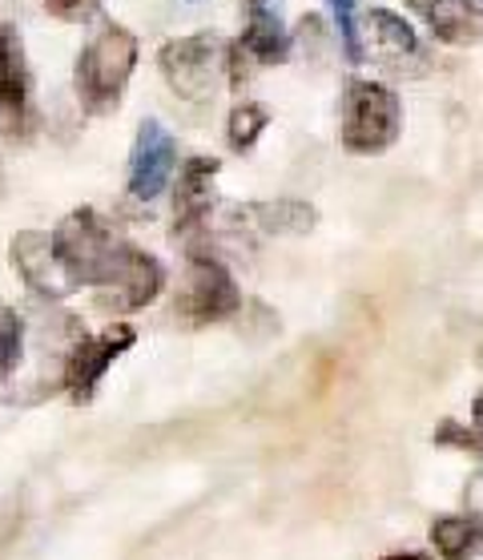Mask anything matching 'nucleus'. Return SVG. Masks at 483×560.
<instances>
[{"mask_svg": "<svg viewBox=\"0 0 483 560\" xmlns=\"http://www.w3.org/2000/svg\"><path fill=\"white\" fill-rule=\"evenodd\" d=\"M241 306L238 282L229 279V270L217 262V258L193 255L186 279H181L178 291V311L190 327H205V323H217V318H229Z\"/></svg>", "mask_w": 483, "mask_h": 560, "instance_id": "nucleus-5", "label": "nucleus"}, {"mask_svg": "<svg viewBox=\"0 0 483 560\" xmlns=\"http://www.w3.org/2000/svg\"><path fill=\"white\" fill-rule=\"evenodd\" d=\"M370 37H375V45H379L391 61L420 57V37H415V28H411L403 16L387 13V9H375V13H370Z\"/></svg>", "mask_w": 483, "mask_h": 560, "instance_id": "nucleus-16", "label": "nucleus"}, {"mask_svg": "<svg viewBox=\"0 0 483 560\" xmlns=\"http://www.w3.org/2000/svg\"><path fill=\"white\" fill-rule=\"evenodd\" d=\"M33 77L25 61V40L16 28H0V138H25L33 129Z\"/></svg>", "mask_w": 483, "mask_h": 560, "instance_id": "nucleus-8", "label": "nucleus"}, {"mask_svg": "<svg viewBox=\"0 0 483 560\" xmlns=\"http://www.w3.org/2000/svg\"><path fill=\"white\" fill-rule=\"evenodd\" d=\"M13 267L21 270V279L33 294L40 299H64V294L76 291L73 275L64 270L57 246H52V234L45 230H21L13 238Z\"/></svg>", "mask_w": 483, "mask_h": 560, "instance_id": "nucleus-10", "label": "nucleus"}, {"mask_svg": "<svg viewBox=\"0 0 483 560\" xmlns=\"http://www.w3.org/2000/svg\"><path fill=\"white\" fill-rule=\"evenodd\" d=\"M408 4H411V9H415V13H427V9H432L435 0H408Z\"/></svg>", "mask_w": 483, "mask_h": 560, "instance_id": "nucleus-24", "label": "nucleus"}, {"mask_svg": "<svg viewBox=\"0 0 483 560\" xmlns=\"http://www.w3.org/2000/svg\"><path fill=\"white\" fill-rule=\"evenodd\" d=\"M121 243H126V238H117L114 226L102 222L93 210H73L61 226L52 230V246H57L64 270L73 275L76 291H81V287H93V291L102 287L105 270L114 267Z\"/></svg>", "mask_w": 483, "mask_h": 560, "instance_id": "nucleus-3", "label": "nucleus"}, {"mask_svg": "<svg viewBox=\"0 0 483 560\" xmlns=\"http://www.w3.org/2000/svg\"><path fill=\"white\" fill-rule=\"evenodd\" d=\"M28 347V323L21 311L13 306H0V383H9L25 363Z\"/></svg>", "mask_w": 483, "mask_h": 560, "instance_id": "nucleus-17", "label": "nucleus"}, {"mask_svg": "<svg viewBox=\"0 0 483 560\" xmlns=\"http://www.w3.org/2000/svg\"><path fill=\"white\" fill-rule=\"evenodd\" d=\"M166 287V270L153 255L138 250L133 243H121L114 267L105 270L102 279V303H114L117 311H141L157 299V291Z\"/></svg>", "mask_w": 483, "mask_h": 560, "instance_id": "nucleus-7", "label": "nucleus"}, {"mask_svg": "<svg viewBox=\"0 0 483 560\" xmlns=\"http://www.w3.org/2000/svg\"><path fill=\"white\" fill-rule=\"evenodd\" d=\"M432 545L439 560H475L483 552V516H439L432 521Z\"/></svg>", "mask_w": 483, "mask_h": 560, "instance_id": "nucleus-13", "label": "nucleus"}, {"mask_svg": "<svg viewBox=\"0 0 483 560\" xmlns=\"http://www.w3.org/2000/svg\"><path fill=\"white\" fill-rule=\"evenodd\" d=\"M379 560H435L432 552H408V548H403V552H387V557H379Z\"/></svg>", "mask_w": 483, "mask_h": 560, "instance_id": "nucleus-22", "label": "nucleus"}, {"mask_svg": "<svg viewBox=\"0 0 483 560\" xmlns=\"http://www.w3.org/2000/svg\"><path fill=\"white\" fill-rule=\"evenodd\" d=\"M133 339H138V335H133V327H126V323H117V327H109V331H102V335H81L76 347L69 351V359H64L61 387L69 392V399H73V404H90L93 395H97V387H102L105 371L126 355L129 347H133Z\"/></svg>", "mask_w": 483, "mask_h": 560, "instance_id": "nucleus-6", "label": "nucleus"}, {"mask_svg": "<svg viewBox=\"0 0 483 560\" xmlns=\"http://www.w3.org/2000/svg\"><path fill=\"white\" fill-rule=\"evenodd\" d=\"M480 363H483V351H480Z\"/></svg>", "mask_w": 483, "mask_h": 560, "instance_id": "nucleus-25", "label": "nucleus"}, {"mask_svg": "<svg viewBox=\"0 0 483 560\" xmlns=\"http://www.w3.org/2000/svg\"><path fill=\"white\" fill-rule=\"evenodd\" d=\"M238 45L255 65L282 61V57H286V33H282V21L274 13H267V9H258L255 21H250V28L241 33Z\"/></svg>", "mask_w": 483, "mask_h": 560, "instance_id": "nucleus-15", "label": "nucleus"}, {"mask_svg": "<svg viewBox=\"0 0 483 560\" xmlns=\"http://www.w3.org/2000/svg\"><path fill=\"white\" fill-rule=\"evenodd\" d=\"M97 4L102 0H45V9L52 16H61V21H85V16L97 13Z\"/></svg>", "mask_w": 483, "mask_h": 560, "instance_id": "nucleus-21", "label": "nucleus"}, {"mask_svg": "<svg viewBox=\"0 0 483 560\" xmlns=\"http://www.w3.org/2000/svg\"><path fill=\"white\" fill-rule=\"evenodd\" d=\"M471 423H475V432L483 435V392L475 395V404H471Z\"/></svg>", "mask_w": 483, "mask_h": 560, "instance_id": "nucleus-23", "label": "nucleus"}, {"mask_svg": "<svg viewBox=\"0 0 483 560\" xmlns=\"http://www.w3.org/2000/svg\"><path fill=\"white\" fill-rule=\"evenodd\" d=\"M138 65V37L126 25H105L76 57V97L90 114L117 109Z\"/></svg>", "mask_w": 483, "mask_h": 560, "instance_id": "nucleus-1", "label": "nucleus"}, {"mask_svg": "<svg viewBox=\"0 0 483 560\" xmlns=\"http://www.w3.org/2000/svg\"><path fill=\"white\" fill-rule=\"evenodd\" d=\"M403 126V109L379 81H351L343 93V145L351 153L391 150Z\"/></svg>", "mask_w": 483, "mask_h": 560, "instance_id": "nucleus-2", "label": "nucleus"}, {"mask_svg": "<svg viewBox=\"0 0 483 560\" xmlns=\"http://www.w3.org/2000/svg\"><path fill=\"white\" fill-rule=\"evenodd\" d=\"M214 174H217L214 158H193L190 166L178 174V194H174V222L178 226H174V234L202 226V218L214 206Z\"/></svg>", "mask_w": 483, "mask_h": 560, "instance_id": "nucleus-11", "label": "nucleus"}, {"mask_svg": "<svg viewBox=\"0 0 483 560\" xmlns=\"http://www.w3.org/2000/svg\"><path fill=\"white\" fill-rule=\"evenodd\" d=\"M423 16L444 45H475L483 37V9L475 0H435Z\"/></svg>", "mask_w": 483, "mask_h": 560, "instance_id": "nucleus-12", "label": "nucleus"}, {"mask_svg": "<svg viewBox=\"0 0 483 560\" xmlns=\"http://www.w3.org/2000/svg\"><path fill=\"white\" fill-rule=\"evenodd\" d=\"M174 166H178V141L169 138L162 121H145L138 129L133 153H129V194L138 202H153L169 186Z\"/></svg>", "mask_w": 483, "mask_h": 560, "instance_id": "nucleus-9", "label": "nucleus"}, {"mask_svg": "<svg viewBox=\"0 0 483 560\" xmlns=\"http://www.w3.org/2000/svg\"><path fill=\"white\" fill-rule=\"evenodd\" d=\"M334 13V28H339V40H343V49L351 61L363 57V40H358V21H355V9L358 0H327Z\"/></svg>", "mask_w": 483, "mask_h": 560, "instance_id": "nucleus-19", "label": "nucleus"}, {"mask_svg": "<svg viewBox=\"0 0 483 560\" xmlns=\"http://www.w3.org/2000/svg\"><path fill=\"white\" fill-rule=\"evenodd\" d=\"M222 61H226V49L210 33L178 37L162 49V77L169 81V90L186 97V102H210L217 73L226 69Z\"/></svg>", "mask_w": 483, "mask_h": 560, "instance_id": "nucleus-4", "label": "nucleus"}, {"mask_svg": "<svg viewBox=\"0 0 483 560\" xmlns=\"http://www.w3.org/2000/svg\"><path fill=\"white\" fill-rule=\"evenodd\" d=\"M435 444H456L463 447V452H471V456H483V435L471 432V428H459L456 420H447L439 432H435Z\"/></svg>", "mask_w": 483, "mask_h": 560, "instance_id": "nucleus-20", "label": "nucleus"}, {"mask_svg": "<svg viewBox=\"0 0 483 560\" xmlns=\"http://www.w3.org/2000/svg\"><path fill=\"white\" fill-rule=\"evenodd\" d=\"M250 218H255V226L267 230V234H306V230H315V222H318L315 206L298 202V198L258 202V206H250Z\"/></svg>", "mask_w": 483, "mask_h": 560, "instance_id": "nucleus-14", "label": "nucleus"}, {"mask_svg": "<svg viewBox=\"0 0 483 560\" xmlns=\"http://www.w3.org/2000/svg\"><path fill=\"white\" fill-rule=\"evenodd\" d=\"M262 129H267V109L258 102H241L238 109L229 114L226 138L234 150L246 153V150H255V141L262 138Z\"/></svg>", "mask_w": 483, "mask_h": 560, "instance_id": "nucleus-18", "label": "nucleus"}]
</instances>
